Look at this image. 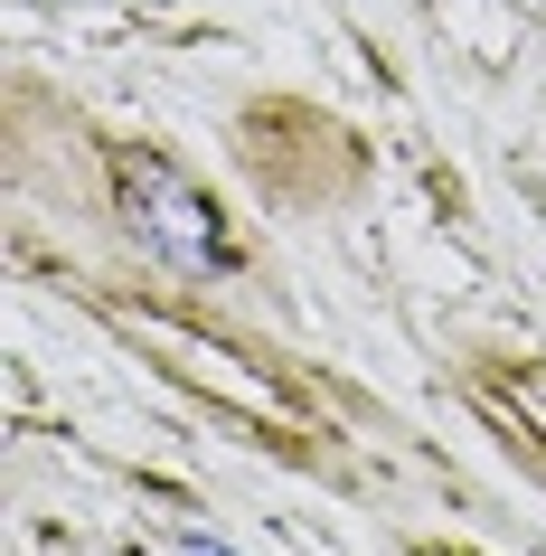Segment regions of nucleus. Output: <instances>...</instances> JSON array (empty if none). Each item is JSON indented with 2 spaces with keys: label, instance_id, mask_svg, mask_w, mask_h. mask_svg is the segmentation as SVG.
Listing matches in <instances>:
<instances>
[{
  "label": "nucleus",
  "instance_id": "nucleus-3",
  "mask_svg": "<svg viewBox=\"0 0 546 556\" xmlns=\"http://www.w3.org/2000/svg\"><path fill=\"white\" fill-rule=\"evenodd\" d=\"M528 406H537V415H546V378H537V387H528Z\"/></svg>",
  "mask_w": 546,
  "mask_h": 556
},
{
  "label": "nucleus",
  "instance_id": "nucleus-1",
  "mask_svg": "<svg viewBox=\"0 0 546 556\" xmlns=\"http://www.w3.org/2000/svg\"><path fill=\"white\" fill-rule=\"evenodd\" d=\"M123 217H132V236H142L161 264H179V274H217V264H227L217 207H207L170 161H151V151L123 161Z\"/></svg>",
  "mask_w": 546,
  "mask_h": 556
},
{
  "label": "nucleus",
  "instance_id": "nucleus-2",
  "mask_svg": "<svg viewBox=\"0 0 546 556\" xmlns=\"http://www.w3.org/2000/svg\"><path fill=\"white\" fill-rule=\"evenodd\" d=\"M189 556H227V547H217V538H189Z\"/></svg>",
  "mask_w": 546,
  "mask_h": 556
}]
</instances>
